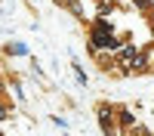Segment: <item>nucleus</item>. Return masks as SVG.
I'll return each instance as SVG.
<instances>
[{
	"mask_svg": "<svg viewBox=\"0 0 154 136\" xmlns=\"http://www.w3.org/2000/svg\"><path fill=\"white\" fill-rule=\"evenodd\" d=\"M120 46V40L111 34V25L102 19V22H96V28H93V49H117Z\"/></svg>",
	"mask_w": 154,
	"mask_h": 136,
	"instance_id": "f257e3e1",
	"label": "nucleus"
},
{
	"mask_svg": "<svg viewBox=\"0 0 154 136\" xmlns=\"http://www.w3.org/2000/svg\"><path fill=\"white\" fill-rule=\"evenodd\" d=\"M99 121H102V127H105V130H111V108H108V105L99 108Z\"/></svg>",
	"mask_w": 154,
	"mask_h": 136,
	"instance_id": "f03ea898",
	"label": "nucleus"
},
{
	"mask_svg": "<svg viewBox=\"0 0 154 136\" xmlns=\"http://www.w3.org/2000/svg\"><path fill=\"white\" fill-rule=\"evenodd\" d=\"M0 118H6V111H3V108H0Z\"/></svg>",
	"mask_w": 154,
	"mask_h": 136,
	"instance_id": "7ed1b4c3",
	"label": "nucleus"
}]
</instances>
